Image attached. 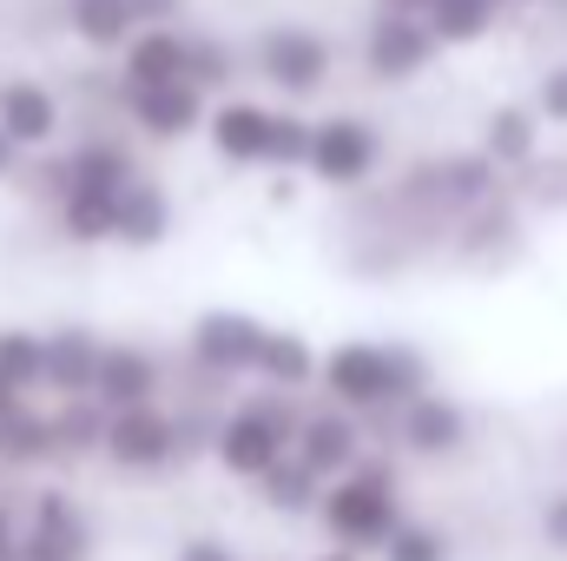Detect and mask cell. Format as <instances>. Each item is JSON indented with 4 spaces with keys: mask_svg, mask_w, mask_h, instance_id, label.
<instances>
[{
    "mask_svg": "<svg viewBox=\"0 0 567 561\" xmlns=\"http://www.w3.org/2000/svg\"><path fill=\"white\" fill-rule=\"evenodd\" d=\"M317 390L357 417H396L410 397L429 390V357L416 344H383V337H343L323 350Z\"/></svg>",
    "mask_w": 567,
    "mask_h": 561,
    "instance_id": "cell-1",
    "label": "cell"
},
{
    "mask_svg": "<svg viewBox=\"0 0 567 561\" xmlns=\"http://www.w3.org/2000/svg\"><path fill=\"white\" fill-rule=\"evenodd\" d=\"M205 145L238 172H303L310 159V113L290 100L258 93H218L205 113Z\"/></svg>",
    "mask_w": 567,
    "mask_h": 561,
    "instance_id": "cell-2",
    "label": "cell"
},
{
    "mask_svg": "<svg viewBox=\"0 0 567 561\" xmlns=\"http://www.w3.org/2000/svg\"><path fill=\"white\" fill-rule=\"evenodd\" d=\"M403 522V489H396V462L390 456H370L323 482V502H317V529L337 542V549H357V555H377L390 542V529Z\"/></svg>",
    "mask_w": 567,
    "mask_h": 561,
    "instance_id": "cell-3",
    "label": "cell"
},
{
    "mask_svg": "<svg viewBox=\"0 0 567 561\" xmlns=\"http://www.w3.org/2000/svg\"><path fill=\"white\" fill-rule=\"evenodd\" d=\"M297 417H303V404H297L290 390L258 384L251 397H238V404L218 417L212 462H218L225 476H238V482H258L265 469H278L284 456H290V442H297Z\"/></svg>",
    "mask_w": 567,
    "mask_h": 561,
    "instance_id": "cell-4",
    "label": "cell"
},
{
    "mask_svg": "<svg viewBox=\"0 0 567 561\" xmlns=\"http://www.w3.org/2000/svg\"><path fill=\"white\" fill-rule=\"evenodd\" d=\"M251 73L271 100H317L330 80H337V47L323 27H303V20H271L251 33Z\"/></svg>",
    "mask_w": 567,
    "mask_h": 561,
    "instance_id": "cell-5",
    "label": "cell"
},
{
    "mask_svg": "<svg viewBox=\"0 0 567 561\" xmlns=\"http://www.w3.org/2000/svg\"><path fill=\"white\" fill-rule=\"evenodd\" d=\"M390 159V140L370 113H323L310 120V159L303 178H317L323 192H363Z\"/></svg>",
    "mask_w": 567,
    "mask_h": 561,
    "instance_id": "cell-6",
    "label": "cell"
},
{
    "mask_svg": "<svg viewBox=\"0 0 567 561\" xmlns=\"http://www.w3.org/2000/svg\"><path fill=\"white\" fill-rule=\"evenodd\" d=\"M357 60L377 86H410L423 80L429 67L442 60V40L423 13H390V7H370L363 33H357Z\"/></svg>",
    "mask_w": 567,
    "mask_h": 561,
    "instance_id": "cell-7",
    "label": "cell"
},
{
    "mask_svg": "<svg viewBox=\"0 0 567 561\" xmlns=\"http://www.w3.org/2000/svg\"><path fill=\"white\" fill-rule=\"evenodd\" d=\"M100 462L120 469V476H165L185 462V442H178V410H165L158 397L152 404H133V410H113L106 417V442H100Z\"/></svg>",
    "mask_w": 567,
    "mask_h": 561,
    "instance_id": "cell-8",
    "label": "cell"
},
{
    "mask_svg": "<svg viewBox=\"0 0 567 561\" xmlns=\"http://www.w3.org/2000/svg\"><path fill=\"white\" fill-rule=\"evenodd\" d=\"M265 330H271L265 317H251V310H238V304H212V310L192 317L185 357H192V370H205V377H251Z\"/></svg>",
    "mask_w": 567,
    "mask_h": 561,
    "instance_id": "cell-9",
    "label": "cell"
},
{
    "mask_svg": "<svg viewBox=\"0 0 567 561\" xmlns=\"http://www.w3.org/2000/svg\"><path fill=\"white\" fill-rule=\"evenodd\" d=\"M20 561H93V522L73 489L40 482L33 509L20 522Z\"/></svg>",
    "mask_w": 567,
    "mask_h": 561,
    "instance_id": "cell-10",
    "label": "cell"
},
{
    "mask_svg": "<svg viewBox=\"0 0 567 561\" xmlns=\"http://www.w3.org/2000/svg\"><path fill=\"white\" fill-rule=\"evenodd\" d=\"M205 113L212 100L192 86V80H165V86H126L120 100V120L152 145H185L205 133Z\"/></svg>",
    "mask_w": 567,
    "mask_h": 561,
    "instance_id": "cell-11",
    "label": "cell"
},
{
    "mask_svg": "<svg viewBox=\"0 0 567 561\" xmlns=\"http://www.w3.org/2000/svg\"><path fill=\"white\" fill-rule=\"evenodd\" d=\"M363 449H370V422L357 417V410H343V404H330V397H323V404H303L290 456H303L323 482L350 476V469L363 462Z\"/></svg>",
    "mask_w": 567,
    "mask_h": 561,
    "instance_id": "cell-12",
    "label": "cell"
},
{
    "mask_svg": "<svg viewBox=\"0 0 567 561\" xmlns=\"http://www.w3.org/2000/svg\"><path fill=\"white\" fill-rule=\"evenodd\" d=\"M0 133L20 152L66 145V100L47 80H33V73H7L0 80Z\"/></svg>",
    "mask_w": 567,
    "mask_h": 561,
    "instance_id": "cell-13",
    "label": "cell"
},
{
    "mask_svg": "<svg viewBox=\"0 0 567 561\" xmlns=\"http://www.w3.org/2000/svg\"><path fill=\"white\" fill-rule=\"evenodd\" d=\"M390 422H396L403 456H416V462H442V456H455V449L468 442V410H462L455 397H442L435 384H429L423 397H410Z\"/></svg>",
    "mask_w": 567,
    "mask_h": 561,
    "instance_id": "cell-14",
    "label": "cell"
},
{
    "mask_svg": "<svg viewBox=\"0 0 567 561\" xmlns=\"http://www.w3.org/2000/svg\"><path fill=\"white\" fill-rule=\"evenodd\" d=\"M93 397H100L106 410H133V404L165 397V364H158V350H145V344H106V350H100Z\"/></svg>",
    "mask_w": 567,
    "mask_h": 561,
    "instance_id": "cell-15",
    "label": "cell"
},
{
    "mask_svg": "<svg viewBox=\"0 0 567 561\" xmlns=\"http://www.w3.org/2000/svg\"><path fill=\"white\" fill-rule=\"evenodd\" d=\"M172 225H178V205H172L165 178L140 172V178L120 192V232H113V245H120V252H158V245L172 238Z\"/></svg>",
    "mask_w": 567,
    "mask_h": 561,
    "instance_id": "cell-16",
    "label": "cell"
},
{
    "mask_svg": "<svg viewBox=\"0 0 567 561\" xmlns=\"http://www.w3.org/2000/svg\"><path fill=\"white\" fill-rule=\"evenodd\" d=\"M185 53H192L185 27H140L113 60L126 86H165V80H185Z\"/></svg>",
    "mask_w": 567,
    "mask_h": 561,
    "instance_id": "cell-17",
    "label": "cell"
},
{
    "mask_svg": "<svg viewBox=\"0 0 567 561\" xmlns=\"http://www.w3.org/2000/svg\"><path fill=\"white\" fill-rule=\"evenodd\" d=\"M542 133H548V120L535 113V100H502V106H488V120H482V152H488L502 172H522V165L542 159Z\"/></svg>",
    "mask_w": 567,
    "mask_h": 561,
    "instance_id": "cell-18",
    "label": "cell"
},
{
    "mask_svg": "<svg viewBox=\"0 0 567 561\" xmlns=\"http://www.w3.org/2000/svg\"><path fill=\"white\" fill-rule=\"evenodd\" d=\"M120 192H126V185H120ZM120 192H113V185H66V198L53 205L60 238L80 245V252L113 245V232H120Z\"/></svg>",
    "mask_w": 567,
    "mask_h": 561,
    "instance_id": "cell-19",
    "label": "cell"
},
{
    "mask_svg": "<svg viewBox=\"0 0 567 561\" xmlns=\"http://www.w3.org/2000/svg\"><path fill=\"white\" fill-rule=\"evenodd\" d=\"M100 350H106V337L86 324L47 330V397H86L100 377Z\"/></svg>",
    "mask_w": 567,
    "mask_h": 561,
    "instance_id": "cell-20",
    "label": "cell"
},
{
    "mask_svg": "<svg viewBox=\"0 0 567 561\" xmlns=\"http://www.w3.org/2000/svg\"><path fill=\"white\" fill-rule=\"evenodd\" d=\"M317 370H323V350L303 337V330H265V344H258V384H271V390H290V397H303V390H317Z\"/></svg>",
    "mask_w": 567,
    "mask_h": 561,
    "instance_id": "cell-21",
    "label": "cell"
},
{
    "mask_svg": "<svg viewBox=\"0 0 567 561\" xmlns=\"http://www.w3.org/2000/svg\"><path fill=\"white\" fill-rule=\"evenodd\" d=\"M60 20H66V33H73L86 53H120V47L140 33L133 0H60Z\"/></svg>",
    "mask_w": 567,
    "mask_h": 561,
    "instance_id": "cell-22",
    "label": "cell"
},
{
    "mask_svg": "<svg viewBox=\"0 0 567 561\" xmlns=\"http://www.w3.org/2000/svg\"><path fill=\"white\" fill-rule=\"evenodd\" d=\"M66 165H73V185H133L140 178V152L120 140V133H80V140L66 145Z\"/></svg>",
    "mask_w": 567,
    "mask_h": 561,
    "instance_id": "cell-23",
    "label": "cell"
},
{
    "mask_svg": "<svg viewBox=\"0 0 567 561\" xmlns=\"http://www.w3.org/2000/svg\"><path fill=\"white\" fill-rule=\"evenodd\" d=\"M251 489H258V502H265L271 516H284V522H310L317 502H323V476H317L303 456H284L278 469H265Z\"/></svg>",
    "mask_w": 567,
    "mask_h": 561,
    "instance_id": "cell-24",
    "label": "cell"
},
{
    "mask_svg": "<svg viewBox=\"0 0 567 561\" xmlns=\"http://www.w3.org/2000/svg\"><path fill=\"white\" fill-rule=\"evenodd\" d=\"M60 442H53V417L40 404H20L0 422V469H53Z\"/></svg>",
    "mask_w": 567,
    "mask_h": 561,
    "instance_id": "cell-25",
    "label": "cell"
},
{
    "mask_svg": "<svg viewBox=\"0 0 567 561\" xmlns=\"http://www.w3.org/2000/svg\"><path fill=\"white\" fill-rule=\"evenodd\" d=\"M53 442H60V462H86V456H100V442H106V404L86 390V397H53Z\"/></svg>",
    "mask_w": 567,
    "mask_h": 561,
    "instance_id": "cell-26",
    "label": "cell"
},
{
    "mask_svg": "<svg viewBox=\"0 0 567 561\" xmlns=\"http://www.w3.org/2000/svg\"><path fill=\"white\" fill-rule=\"evenodd\" d=\"M502 7L508 0H429V27H435V40H442V53L449 47H482L495 27H502Z\"/></svg>",
    "mask_w": 567,
    "mask_h": 561,
    "instance_id": "cell-27",
    "label": "cell"
},
{
    "mask_svg": "<svg viewBox=\"0 0 567 561\" xmlns=\"http://www.w3.org/2000/svg\"><path fill=\"white\" fill-rule=\"evenodd\" d=\"M0 384L20 397H47V330H0Z\"/></svg>",
    "mask_w": 567,
    "mask_h": 561,
    "instance_id": "cell-28",
    "label": "cell"
},
{
    "mask_svg": "<svg viewBox=\"0 0 567 561\" xmlns=\"http://www.w3.org/2000/svg\"><path fill=\"white\" fill-rule=\"evenodd\" d=\"M238 73H245V60H238V47H231L225 33H192L185 80H192L205 100H218V93H238Z\"/></svg>",
    "mask_w": 567,
    "mask_h": 561,
    "instance_id": "cell-29",
    "label": "cell"
},
{
    "mask_svg": "<svg viewBox=\"0 0 567 561\" xmlns=\"http://www.w3.org/2000/svg\"><path fill=\"white\" fill-rule=\"evenodd\" d=\"M377 555L383 561H449V536H442L435 522H410V516H403Z\"/></svg>",
    "mask_w": 567,
    "mask_h": 561,
    "instance_id": "cell-30",
    "label": "cell"
},
{
    "mask_svg": "<svg viewBox=\"0 0 567 561\" xmlns=\"http://www.w3.org/2000/svg\"><path fill=\"white\" fill-rule=\"evenodd\" d=\"M535 113L548 126H567V60H555L542 80H535Z\"/></svg>",
    "mask_w": 567,
    "mask_h": 561,
    "instance_id": "cell-31",
    "label": "cell"
},
{
    "mask_svg": "<svg viewBox=\"0 0 567 561\" xmlns=\"http://www.w3.org/2000/svg\"><path fill=\"white\" fill-rule=\"evenodd\" d=\"M185 7H192V0H133L140 27H178V20H185Z\"/></svg>",
    "mask_w": 567,
    "mask_h": 561,
    "instance_id": "cell-32",
    "label": "cell"
},
{
    "mask_svg": "<svg viewBox=\"0 0 567 561\" xmlns=\"http://www.w3.org/2000/svg\"><path fill=\"white\" fill-rule=\"evenodd\" d=\"M542 542L567 555V489L561 496H548V509H542Z\"/></svg>",
    "mask_w": 567,
    "mask_h": 561,
    "instance_id": "cell-33",
    "label": "cell"
},
{
    "mask_svg": "<svg viewBox=\"0 0 567 561\" xmlns=\"http://www.w3.org/2000/svg\"><path fill=\"white\" fill-rule=\"evenodd\" d=\"M172 561H238V555H231L218 536H192V542H178V555Z\"/></svg>",
    "mask_w": 567,
    "mask_h": 561,
    "instance_id": "cell-34",
    "label": "cell"
},
{
    "mask_svg": "<svg viewBox=\"0 0 567 561\" xmlns=\"http://www.w3.org/2000/svg\"><path fill=\"white\" fill-rule=\"evenodd\" d=\"M0 561H20V522L7 502H0Z\"/></svg>",
    "mask_w": 567,
    "mask_h": 561,
    "instance_id": "cell-35",
    "label": "cell"
},
{
    "mask_svg": "<svg viewBox=\"0 0 567 561\" xmlns=\"http://www.w3.org/2000/svg\"><path fill=\"white\" fill-rule=\"evenodd\" d=\"M20 165H27V152L0 133V185H7V178H20Z\"/></svg>",
    "mask_w": 567,
    "mask_h": 561,
    "instance_id": "cell-36",
    "label": "cell"
},
{
    "mask_svg": "<svg viewBox=\"0 0 567 561\" xmlns=\"http://www.w3.org/2000/svg\"><path fill=\"white\" fill-rule=\"evenodd\" d=\"M271 205H297V172H271Z\"/></svg>",
    "mask_w": 567,
    "mask_h": 561,
    "instance_id": "cell-37",
    "label": "cell"
},
{
    "mask_svg": "<svg viewBox=\"0 0 567 561\" xmlns=\"http://www.w3.org/2000/svg\"><path fill=\"white\" fill-rule=\"evenodd\" d=\"M20 404H33V397H20V390H7V384H0V422L13 417V410H20Z\"/></svg>",
    "mask_w": 567,
    "mask_h": 561,
    "instance_id": "cell-38",
    "label": "cell"
},
{
    "mask_svg": "<svg viewBox=\"0 0 567 561\" xmlns=\"http://www.w3.org/2000/svg\"><path fill=\"white\" fill-rule=\"evenodd\" d=\"M370 7H390V13H429V0H370Z\"/></svg>",
    "mask_w": 567,
    "mask_h": 561,
    "instance_id": "cell-39",
    "label": "cell"
},
{
    "mask_svg": "<svg viewBox=\"0 0 567 561\" xmlns=\"http://www.w3.org/2000/svg\"><path fill=\"white\" fill-rule=\"evenodd\" d=\"M310 561H363V555H357V549H337V542H330L323 555H310Z\"/></svg>",
    "mask_w": 567,
    "mask_h": 561,
    "instance_id": "cell-40",
    "label": "cell"
}]
</instances>
